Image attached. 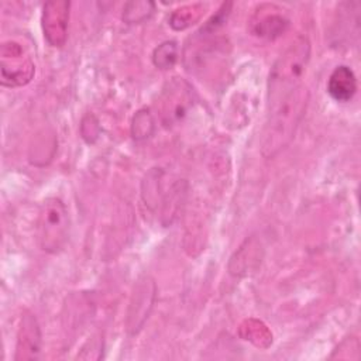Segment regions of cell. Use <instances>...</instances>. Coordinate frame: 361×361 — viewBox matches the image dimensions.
I'll return each mask as SVG.
<instances>
[{"instance_id":"1","label":"cell","mask_w":361,"mask_h":361,"mask_svg":"<svg viewBox=\"0 0 361 361\" xmlns=\"http://www.w3.org/2000/svg\"><path fill=\"white\" fill-rule=\"evenodd\" d=\"M307 100L309 93L303 85L268 97V117L261 137V152L265 158H272L290 142Z\"/></svg>"},{"instance_id":"2","label":"cell","mask_w":361,"mask_h":361,"mask_svg":"<svg viewBox=\"0 0 361 361\" xmlns=\"http://www.w3.org/2000/svg\"><path fill=\"white\" fill-rule=\"evenodd\" d=\"M310 59V41L305 35L295 38L278 56L268 79V97L292 90L302 83V76Z\"/></svg>"},{"instance_id":"3","label":"cell","mask_w":361,"mask_h":361,"mask_svg":"<svg viewBox=\"0 0 361 361\" xmlns=\"http://www.w3.org/2000/svg\"><path fill=\"white\" fill-rule=\"evenodd\" d=\"M69 213L59 197H47L38 212L37 238L41 250L56 254L69 238Z\"/></svg>"},{"instance_id":"4","label":"cell","mask_w":361,"mask_h":361,"mask_svg":"<svg viewBox=\"0 0 361 361\" xmlns=\"http://www.w3.org/2000/svg\"><path fill=\"white\" fill-rule=\"evenodd\" d=\"M0 71L3 86L20 87L31 82L35 66L18 42L6 41L0 47Z\"/></svg>"},{"instance_id":"5","label":"cell","mask_w":361,"mask_h":361,"mask_svg":"<svg viewBox=\"0 0 361 361\" xmlns=\"http://www.w3.org/2000/svg\"><path fill=\"white\" fill-rule=\"evenodd\" d=\"M190 106L192 89L185 80L175 78V80L166 85L159 99V111L164 124L171 126L180 121Z\"/></svg>"},{"instance_id":"6","label":"cell","mask_w":361,"mask_h":361,"mask_svg":"<svg viewBox=\"0 0 361 361\" xmlns=\"http://www.w3.org/2000/svg\"><path fill=\"white\" fill-rule=\"evenodd\" d=\"M71 3L66 0H51L42 7L41 25L44 38L51 47L61 48L68 38Z\"/></svg>"},{"instance_id":"7","label":"cell","mask_w":361,"mask_h":361,"mask_svg":"<svg viewBox=\"0 0 361 361\" xmlns=\"http://www.w3.org/2000/svg\"><path fill=\"white\" fill-rule=\"evenodd\" d=\"M155 292L157 289L152 279L145 276L138 281L127 314V330L131 334H135L147 320L155 300Z\"/></svg>"},{"instance_id":"8","label":"cell","mask_w":361,"mask_h":361,"mask_svg":"<svg viewBox=\"0 0 361 361\" xmlns=\"http://www.w3.org/2000/svg\"><path fill=\"white\" fill-rule=\"evenodd\" d=\"M279 8L269 4H262L257 8L250 20V31L259 38L275 39L286 31L289 21L279 14Z\"/></svg>"},{"instance_id":"9","label":"cell","mask_w":361,"mask_h":361,"mask_svg":"<svg viewBox=\"0 0 361 361\" xmlns=\"http://www.w3.org/2000/svg\"><path fill=\"white\" fill-rule=\"evenodd\" d=\"M41 330L35 316L24 312L21 316L18 334H17V353L16 360H35L41 353Z\"/></svg>"},{"instance_id":"10","label":"cell","mask_w":361,"mask_h":361,"mask_svg":"<svg viewBox=\"0 0 361 361\" xmlns=\"http://www.w3.org/2000/svg\"><path fill=\"white\" fill-rule=\"evenodd\" d=\"M357 76L347 65H338L333 69L327 80V92L336 102L347 103L357 93Z\"/></svg>"},{"instance_id":"11","label":"cell","mask_w":361,"mask_h":361,"mask_svg":"<svg viewBox=\"0 0 361 361\" xmlns=\"http://www.w3.org/2000/svg\"><path fill=\"white\" fill-rule=\"evenodd\" d=\"M252 243H254V240H250V241L247 240L240 247V250L231 257L228 269L233 275H235V276L245 275L259 264V261H255V259H261L259 245L258 244L252 245Z\"/></svg>"},{"instance_id":"12","label":"cell","mask_w":361,"mask_h":361,"mask_svg":"<svg viewBox=\"0 0 361 361\" xmlns=\"http://www.w3.org/2000/svg\"><path fill=\"white\" fill-rule=\"evenodd\" d=\"M240 336L257 347H268L272 343V334L268 327L255 319H248L240 326Z\"/></svg>"},{"instance_id":"13","label":"cell","mask_w":361,"mask_h":361,"mask_svg":"<svg viewBox=\"0 0 361 361\" xmlns=\"http://www.w3.org/2000/svg\"><path fill=\"white\" fill-rule=\"evenodd\" d=\"M203 13H204V7L202 4L185 6V7H180V8L175 10L171 14L169 24L176 31L185 30V28L190 27L192 24H195L202 17Z\"/></svg>"},{"instance_id":"14","label":"cell","mask_w":361,"mask_h":361,"mask_svg":"<svg viewBox=\"0 0 361 361\" xmlns=\"http://www.w3.org/2000/svg\"><path fill=\"white\" fill-rule=\"evenodd\" d=\"M178 61V47L175 41H165L154 49L152 62L161 71L173 68Z\"/></svg>"},{"instance_id":"15","label":"cell","mask_w":361,"mask_h":361,"mask_svg":"<svg viewBox=\"0 0 361 361\" xmlns=\"http://www.w3.org/2000/svg\"><path fill=\"white\" fill-rule=\"evenodd\" d=\"M154 13V3L151 1H130L124 6L123 20L127 24H138L149 18Z\"/></svg>"},{"instance_id":"16","label":"cell","mask_w":361,"mask_h":361,"mask_svg":"<svg viewBox=\"0 0 361 361\" xmlns=\"http://www.w3.org/2000/svg\"><path fill=\"white\" fill-rule=\"evenodd\" d=\"M154 133V118L147 109L138 110L133 117L131 123V134L137 141L147 140Z\"/></svg>"}]
</instances>
